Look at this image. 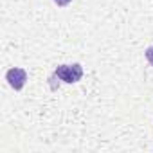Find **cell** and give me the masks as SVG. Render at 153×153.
I'll return each mask as SVG.
<instances>
[{
    "mask_svg": "<svg viewBox=\"0 0 153 153\" xmlns=\"http://www.w3.org/2000/svg\"><path fill=\"white\" fill-rule=\"evenodd\" d=\"M54 74L65 83H78L83 78V67L79 63H72V65H58Z\"/></svg>",
    "mask_w": 153,
    "mask_h": 153,
    "instance_id": "obj_1",
    "label": "cell"
},
{
    "mask_svg": "<svg viewBox=\"0 0 153 153\" xmlns=\"http://www.w3.org/2000/svg\"><path fill=\"white\" fill-rule=\"evenodd\" d=\"M6 81L9 83L11 88L22 90V88L25 87V83H27V72H25L24 68H20V67H13V68H9L7 74H6Z\"/></svg>",
    "mask_w": 153,
    "mask_h": 153,
    "instance_id": "obj_2",
    "label": "cell"
},
{
    "mask_svg": "<svg viewBox=\"0 0 153 153\" xmlns=\"http://www.w3.org/2000/svg\"><path fill=\"white\" fill-rule=\"evenodd\" d=\"M144 54H146V59L149 61V65L153 67V45H149V47L146 49V52H144Z\"/></svg>",
    "mask_w": 153,
    "mask_h": 153,
    "instance_id": "obj_3",
    "label": "cell"
},
{
    "mask_svg": "<svg viewBox=\"0 0 153 153\" xmlns=\"http://www.w3.org/2000/svg\"><path fill=\"white\" fill-rule=\"evenodd\" d=\"M70 2H72V0H54V4L59 6V7H65V6H68Z\"/></svg>",
    "mask_w": 153,
    "mask_h": 153,
    "instance_id": "obj_4",
    "label": "cell"
}]
</instances>
